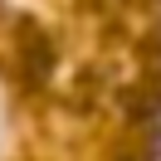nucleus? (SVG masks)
Segmentation results:
<instances>
[{
    "label": "nucleus",
    "instance_id": "obj_1",
    "mask_svg": "<svg viewBox=\"0 0 161 161\" xmlns=\"http://www.w3.org/2000/svg\"><path fill=\"white\" fill-rule=\"evenodd\" d=\"M10 147V108H5V93H0V156Z\"/></svg>",
    "mask_w": 161,
    "mask_h": 161
}]
</instances>
